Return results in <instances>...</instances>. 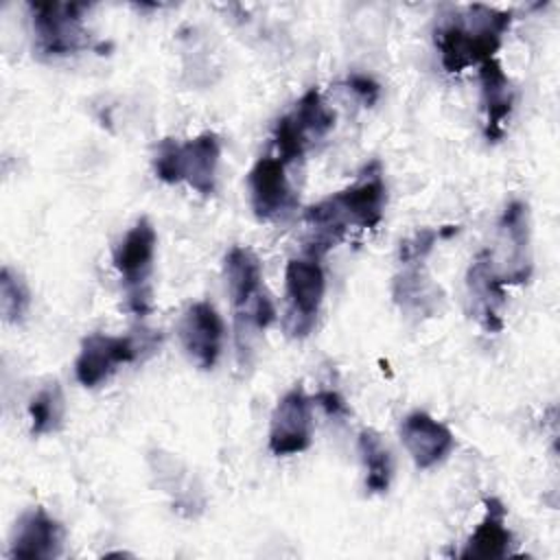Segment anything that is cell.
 I'll return each mask as SVG.
<instances>
[{
  "mask_svg": "<svg viewBox=\"0 0 560 560\" xmlns=\"http://www.w3.org/2000/svg\"><path fill=\"white\" fill-rule=\"evenodd\" d=\"M359 455L365 468V488L370 494H383L389 490L394 477V459L387 444L374 429H361L359 440Z\"/></svg>",
  "mask_w": 560,
  "mask_h": 560,
  "instance_id": "cell-20",
  "label": "cell"
},
{
  "mask_svg": "<svg viewBox=\"0 0 560 560\" xmlns=\"http://www.w3.org/2000/svg\"><path fill=\"white\" fill-rule=\"evenodd\" d=\"M438 238H440V230H433V228L416 230L411 236L400 241V245H398V262L400 265L424 262L427 256L433 252Z\"/></svg>",
  "mask_w": 560,
  "mask_h": 560,
  "instance_id": "cell-23",
  "label": "cell"
},
{
  "mask_svg": "<svg viewBox=\"0 0 560 560\" xmlns=\"http://www.w3.org/2000/svg\"><path fill=\"white\" fill-rule=\"evenodd\" d=\"M335 127V112L324 103L317 88L306 90L291 112L273 125V147L284 164L300 160L313 140L324 138Z\"/></svg>",
  "mask_w": 560,
  "mask_h": 560,
  "instance_id": "cell-5",
  "label": "cell"
},
{
  "mask_svg": "<svg viewBox=\"0 0 560 560\" xmlns=\"http://www.w3.org/2000/svg\"><path fill=\"white\" fill-rule=\"evenodd\" d=\"M142 348H149V343L142 339L138 341L133 335L114 337L92 332L81 341V350L74 361V376L83 387H98L118 370V365L133 363Z\"/></svg>",
  "mask_w": 560,
  "mask_h": 560,
  "instance_id": "cell-9",
  "label": "cell"
},
{
  "mask_svg": "<svg viewBox=\"0 0 560 560\" xmlns=\"http://www.w3.org/2000/svg\"><path fill=\"white\" fill-rule=\"evenodd\" d=\"M35 46L46 57H66L88 46L83 2H31Z\"/></svg>",
  "mask_w": 560,
  "mask_h": 560,
  "instance_id": "cell-6",
  "label": "cell"
},
{
  "mask_svg": "<svg viewBox=\"0 0 560 560\" xmlns=\"http://www.w3.org/2000/svg\"><path fill=\"white\" fill-rule=\"evenodd\" d=\"M479 85H481V109L486 114L483 136L488 142L503 138L505 120L514 107V88L508 79L503 66L492 57L479 63Z\"/></svg>",
  "mask_w": 560,
  "mask_h": 560,
  "instance_id": "cell-17",
  "label": "cell"
},
{
  "mask_svg": "<svg viewBox=\"0 0 560 560\" xmlns=\"http://www.w3.org/2000/svg\"><path fill=\"white\" fill-rule=\"evenodd\" d=\"M387 188L378 162H372L354 184L313 203L304 212L311 230L308 256H324L346 238L350 228L374 230L383 221Z\"/></svg>",
  "mask_w": 560,
  "mask_h": 560,
  "instance_id": "cell-1",
  "label": "cell"
},
{
  "mask_svg": "<svg viewBox=\"0 0 560 560\" xmlns=\"http://www.w3.org/2000/svg\"><path fill=\"white\" fill-rule=\"evenodd\" d=\"M311 398L306 396L302 385H295L273 407L269 422V451L276 457L298 455L311 446Z\"/></svg>",
  "mask_w": 560,
  "mask_h": 560,
  "instance_id": "cell-10",
  "label": "cell"
},
{
  "mask_svg": "<svg viewBox=\"0 0 560 560\" xmlns=\"http://www.w3.org/2000/svg\"><path fill=\"white\" fill-rule=\"evenodd\" d=\"M223 335V319L210 302H192L179 319L182 348L199 370H212L217 365Z\"/></svg>",
  "mask_w": 560,
  "mask_h": 560,
  "instance_id": "cell-11",
  "label": "cell"
},
{
  "mask_svg": "<svg viewBox=\"0 0 560 560\" xmlns=\"http://www.w3.org/2000/svg\"><path fill=\"white\" fill-rule=\"evenodd\" d=\"M315 402L326 411L330 418H346L348 416V405L343 396L337 389H322L315 394Z\"/></svg>",
  "mask_w": 560,
  "mask_h": 560,
  "instance_id": "cell-26",
  "label": "cell"
},
{
  "mask_svg": "<svg viewBox=\"0 0 560 560\" xmlns=\"http://www.w3.org/2000/svg\"><path fill=\"white\" fill-rule=\"evenodd\" d=\"M247 188L252 210L260 221H273L295 203L287 179V164L280 158H260L247 173Z\"/></svg>",
  "mask_w": 560,
  "mask_h": 560,
  "instance_id": "cell-12",
  "label": "cell"
},
{
  "mask_svg": "<svg viewBox=\"0 0 560 560\" xmlns=\"http://www.w3.org/2000/svg\"><path fill=\"white\" fill-rule=\"evenodd\" d=\"M31 304V293L20 273L11 267H2L0 271V313L9 324H18L24 319Z\"/></svg>",
  "mask_w": 560,
  "mask_h": 560,
  "instance_id": "cell-22",
  "label": "cell"
},
{
  "mask_svg": "<svg viewBox=\"0 0 560 560\" xmlns=\"http://www.w3.org/2000/svg\"><path fill=\"white\" fill-rule=\"evenodd\" d=\"M221 158V140L214 131H201L177 149L179 182H186L201 197H210L217 188V168Z\"/></svg>",
  "mask_w": 560,
  "mask_h": 560,
  "instance_id": "cell-16",
  "label": "cell"
},
{
  "mask_svg": "<svg viewBox=\"0 0 560 560\" xmlns=\"http://www.w3.org/2000/svg\"><path fill=\"white\" fill-rule=\"evenodd\" d=\"M486 514L468 536L459 558L464 560H497L505 558L512 547V532L505 525L508 510L497 497H486Z\"/></svg>",
  "mask_w": 560,
  "mask_h": 560,
  "instance_id": "cell-18",
  "label": "cell"
},
{
  "mask_svg": "<svg viewBox=\"0 0 560 560\" xmlns=\"http://www.w3.org/2000/svg\"><path fill=\"white\" fill-rule=\"evenodd\" d=\"M394 278L392 295L400 311L413 315H433L440 302V289L431 282L424 262H407Z\"/></svg>",
  "mask_w": 560,
  "mask_h": 560,
  "instance_id": "cell-19",
  "label": "cell"
},
{
  "mask_svg": "<svg viewBox=\"0 0 560 560\" xmlns=\"http://www.w3.org/2000/svg\"><path fill=\"white\" fill-rule=\"evenodd\" d=\"M400 438L416 468L420 470L442 464L455 448L453 431L427 411L407 413L400 422Z\"/></svg>",
  "mask_w": 560,
  "mask_h": 560,
  "instance_id": "cell-13",
  "label": "cell"
},
{
  "mask_svg": "<svg viewBox=\"0 0 560 560\" xmlns=\"http://www.w3.org/2000/svg\"><path fill=\"white\" fill-rule=\"evenodd\" d=\"M177 149L179 142L173 138L160 140L155 155H153V171L155 177L164 184H179V171H177Z\"/></svg>",
  "mask_w": 560,
  "mask_h": 560,
  "instance_id": "cell-24",
  "label": "cell"
},
{
  "mask_svg": "<svg viewBox=\"0 0 560 560\" xmlns=\"http://www.w3.org/2000/svg\"><path fill=\"white\" fill-rule=\"evenodd\" d=\"M346 83H348V90H350L365 107H372V105L378 101V96H381V85H378L372 77H368V74L352 72Z\"/></svg>",
  "mask_w": 560,
  "mask_h": 560,
  "instance_id": "cell-25",
  "label": "cell"
},
{
  "mask_svg": "<svg viewBox=\"0 0 560 560\" xmlns=\"http://www.w3.org/2000/svg\"><path fill=\"white\" fill-rule=\"evenodd\" d=\"M158 234L147 217H140L114 247V267L125 284L129 308L144 315L151 304V273Z\"/></svg>",
  "mask_w": 560,
  "mask_h": 560,
  "instance_id": "cell-4",
  "label": "cell"
},
{
  "mask_svg": "<svg viewBox=\"0 0 560 560\" xmlns=\"http://www.w3.org/2000/svg\"><path fill=\"white\" fill-rule=\"evenodd\" d=\"M225 287L234 306L238 350L247 352L254 335L262 332L273 319L276 308L262 284L260 258L243 245H234L223 260Z\"/></svg>",
  "mask_w": 560,
  "mask_h": 560,
  "instance_id": "cell-3",
  "label": "cell"
},
{
  "mask_svg": "<svg viewBox=\"0 0 560 560\" xmlns=\"http://www.w3.org/2000/svg\"><path fill=\"white\" fill-rule=\"evenodd\" d=\"M512 20V11H501L488 4H468L448 15L435 28V46L440 48L442 68L457 74L468 66L492 59Z\"/></svg>",
  "mask_w": 560,
  "mask_h": 560,
  "instance_id": "cell-2",
  "label": "cell"
},
{
  "mask_svg": "<svg viewBox=\"0 0 560 560\" xmlns=\"http://www.w3.org/2000/svg\"><path fill=\"white\" fill-rule=\"evenodd\" d=\"M466 287L481 326L488 332H499L503 328L499 308L505 304V284L494 269L490 249H481L472 258L466 271Z\"/></svg>",
  "mask_w": 560,
  "mask_h": 560,
  "instance_id": "cell-15",
  "label": "cell"
},
{
  "mask_svg": "<svg viewBox=\"0 0 560 560\" xmlns=\"http://www.w3.org/2000/svg\"><path fill=\"white\" fill-rule=\"evenodd\" d=\"M326 291L324 269L319 258H291L284 269L287 295V330L291 337H306L319 315Z\"/></svg>",
  "mask_w": 560,
  "mask_h": 560,
  "instance_id": "cell-7",
  "label": "cell"
},
{
  "mask_svg": "<svg viewBox=\"0 0 560 560\" xmlns=\"http://www.w3.org/2000/svg\"><path fill=\"white\" fill-rule=\"evenodd\" d=\"M499 247L490 249L494 269L503 284H523L532 278L529 247V210L527 203L514 199L505 206L499 219Z\"/></svg>",
  "mask_w": 560,
  "mask_h": 560,
  "instance_id": "cell-8",
  "label": "cell"
},
{
  "mask_svg": "<svg viewBox=\"0 0 560 560\" xmlns=\"http://www.w3.org/2000/svg\"><path fill=\"white\" fill-rule=\"evenodd\" d=\"M66 413V400L59 383H48L42 387L28 402V418H31V433L46 435L61 427Z\"/></svg>",
  "mask_w": 560,
  "mask_h": 560,
  "instance_id": "cell-21",
  "label": "cell"
},
{
  "mask_svg": "<svg viewBox=\"0 0 560 560\" xmlns=\"http://www.w3.org/2000/svg\"><path fill=\"white\" fill-rule=\"evenodd\" d=\"M63 549V527L44 508H31L15 523L9 556L22 560H52Z\"/></svg>",
  "mask_w": 560,
  "mask_h": 560,
  "instance_id": "cell-14",
  "label": "cell"
}]
</instances>
